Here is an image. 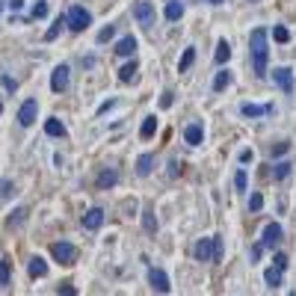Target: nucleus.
Returning a JSON list of instances; mask_svg holds the SVG:
<instances>
[{"label":"nucleus","mask_w":296,"mask_h":296,"mask_svg":"<svg viewBox=\"0 0 296 296\" xmlns=\"http://www.w3.org/2000/svg\"><path fill=\"white\" fill-rule=\"evenodd\" d=\"M249 50H252V68L258 77H267V59H270V44H267V30L255 27L249 36Z\"/></svg>","instance_id":"obj_1"},{"label":"nucleus","mask_w":296,"mask_h":296,"mask_svg":"<svg viewBox=\"0 0 296 296\" xmlns=\"http://www.w3.org/2000/svg\"><path fill=\"white\" fill-rule=\"evenodd\" d=\"M196 258L199 261H222V237H202L196 243Z\"/></svg>","instance_id":"obj_2"},{"label":"nucleus","mask_w":296,"mask_h":296,"mask_svg":"<svg viewBox=\"0 0 296 296\" xmlns=\"http://www.w3.org/2000/svg\"><path fill=\"white\" fill-rule=\"evenodd\" d=\"M65 24H68L71 33H83V30L92 24V15H89V9H83V6H71L68 15H65Z\"/></svg>","instance_id":"obj_3"},{"label":"nucleus","mask_w":296,"mask_h":296,"mask_svg":"<svg viewBox=\"0 0 296 296\" xmlns=\"http://www.w3.org/2000/svg\"><path fill=\"white\" fill-rule=\"evenodd\" d=\"M273 83L285 92V95H294L296 92V80L291 68H273Z\"/></svg>","instance_id":"obj_4"},{"label":"nucleus","mask_w":296,"mask_h":296,"mask_svg":"<svg viewBox=\"0 0 296 296\" xmlns=\"http://www.w3.org/2000/svg\"><path fill=\"white\" fill-rule=\"evenodd\" d=\"M133 18H136L142 27H151V24H154V3H151V0H136V3H133Z\"/></svg>","instance_id":"obj_5"},{"label":"nucleus","mask_w":296,"mask_h":296,"mask_svg":"<svg viewBox=\"0 0 296 296\" xmlns=\"http://www.w3.org/2000/svg\"><path fill=\"white\" fill-rule=\"evenodd\" d=\"M50 255H53L59 264H65V267H68V264H74V258H77V249H74L71 243L59 240V243H53V246H50Z\"/></svg>","instance_id":"obj_6"},{"label":"nucleus","mask_w":296,"mask_h":296,"mask_svg":"<svg viewBox=\"0 0 296 296\" xmlns=\"http://www.w3.org/2000/svg\"><path fill=\"white\" fill-rule=\"evenodd\" d=\"M36 113H39L36 98H27V101L21 104V110H18V125H21V127H30V125L36 122Z\"/></svg>","instance_id":"obj_7"},{"label":"nucleus","mask_w":296,"mask_h":296,"mask_svg":"<svg viewBox=\"0 0 296 296\" xmlns=\"http://www.w3.org/2000/svg\"><path fill=\"white\" fill-rule=\"evenodd\" d=\"M148 282H151V288H154L157 294H169V291H172L169 276H166L160 267H151V270H148Z\"/></svg>","instance_id":"obj_8"},{"label":"nucleus","mask_w":296,"mask_h":296,"mask_svg":"<svg viewBox=\"0 0 296 296\" xmlns=\"http://www.w3.org/2000/svg\"><path fill=\"white\" fill-rule=\"evenodd\" d=\"M68 71H71L68 65H56L53 68V74H50V89L53 92H65L68 89Z\"/></svg>","instance_id":"obj_9"},{"label":"nucleus","mask_w":296,"mask_h":296,"mask_svg":"<svg viewBox=\"0 0 296 296\" xmlns=\"http://www.w3.org/2000/svg\"><path fill=\"white\" fill-rule=\"evenodd\" d=\"M240 113H243L246 119H258V116H273L276 107H273V104H264V107H261V104H249V101H246V104H240Z\"/></svg>","instance_id":"obj_10"},{"label":"nucleus","mask_w":296,"mask_h":296,"mask_svg":"<svg viewBox=\"0 0 296 296\" xmlns=\"http://www.w3.org/2000/svg\"><path fill=\"white\" fill-rule=\"evenodd\" d=\"M279 240H282V225H279V222L264 225V240H261V246H264V249H273V246H279Z\"/></svg>","instance_id":"obj_11"},{"label":"nucleus","mask_w":296,"mask_h":296,"mask_svg":"<svg viewBox=\"0 0 296 296\" xmlns=\"http://www.w3.org/2000/svg\"><path fill=\"white\" fill-rule=\"evenodd\" d=\"M101 225H104V211L101 208H92V211L83 213V228L86 231H98Z\"/></svg>","instance_id":"obj_12"},{"label":"nucleus","mask_w":296,"mask_h":296,"mask_svg":"<svg viewBox=\"0 0 296 296\" xmlns=\"http://www.w3.org/2000/svg\"><path fill=\"white\" fill-rule=\"evenodd\" d=\"M133 50H136V36L119 39V44H116V53H119V56H133Z\"/></svg>","instance_id":"obj_13"},{"label":"nucleus","mask_w":296,"mask_h":296,"mask_svg":"<svg viewBox=\"0 0 296 296\" xmlns=\"http://www.w3.org/2000/svg\"><path fill=\"white\" fill-rule=\"evenodd\" d=\"M151 169H154V154H139V160H136V175H139V178H148Z\"/></svg>","instance_id":"obj_14"},{"label":"nucleus","mask_w":296,"mask_h":296,"mask_svg":"<svg viewBox=\"0 0 296 296\" xmlns=\"http://www.w3.org/2000/svg\"><path fill=\"white\" fill-rule=\"evenodd\" d=\"M116 181H119V172H116V169H101V172H98V181H95V184H98L101 190H107V187H113Z\"/></svg>","instance_id":"obj_15"},{"label":"nucleus","mask_w":296,"mask_h":296,"mask_svg":"<svg viewBox=\"0 0 296 296\" xmlns=\"http://www.w3.org/2000/svg\"><path fill=\"white\" fill-rule=\"evenodd\" d=\"M184 139H187L190 145H202V139H205V130H202V125H190V127L184 130Z\"/></svg>","instance_id":"obj_16"},{"label":"nucleus","mask_w":296,"mask_h":296,"mask_svg":"<svg viewBox=\"0 0 296 296\" xmlns=\"http://www.w3.org/2000/svg\"><path fill=\"white\" fill-rule=\"evenodd\" d=\"M27 273H30L33 279H44V276H47V264H44V261H42V258L36 255V258L30 261V267H27Z\"/></svg>","instance_id":"obj_17"},{"label":"nucleus","mask_w":296,"mask_h":296,"mask_svg":"<svg viewBox=\"0 0 296 296\" xmlns=\"http://www.w3.org/2000/svg\"><path fill=\"white\" fill-rule=\"evenodd\" d=\"M213 59H216V65H225V62L231 59V44H228L225 39L216 44V56H213Z\"/></svg>","instance_id":"obj_18"},{"label":"nucleus","mask_w":296,"mask_h":296,"mask_svg":"<svg viewBox=\"0 0 296 296\" xmlns=\"http://www.w3.org/2000/svg\"><path fill=\"white\" fill-rule=\"evenodd\" d=\"M44 133H47V136H65V125H62L59 119H47V122H44Z\"/></svg>","instance_id":"obj_19"},{"label":"nucleus","mask_w":296,"mask_h":296,"mask_svg":"<svg viewBox=\"0 0 296 296\" xmlns=\"http://www.w3.org/2000/svg\"><path fill=\"white\" fill-rule=\"evenodd\" d=\"M154 130H157V119H154V116H145V119H142V127H139V136H142V139H151Z\"/></svg>","instance_id":"obj_20"},{"label":"nucleus","mask_w":296,"mask_h":296,"mask_svg":"<svg viewBox=\"0 0 296 296\" xmlns=\"http://www.w3.org/2000/svg\"><path fill=\"white\" fill-rule=\"evenodd\" d=\"M181 15H184V3H181V0H169V3H166V18H169V21H178Z\"/></svg>","instance_id":"obj_21"},{"label":"nucleus","mask_w":296,"mask_h":296,"mask_svg":"<svg viewBox=\"0 0 296 296\" xmlns=\"http://www.w3.org/2000/svg\"><path fill=\"white\" fill-rule=\"evenodd\" d=\"M142 228H145L148 234H157V216H154L151 208H145V213H142Z\"/></svg>","instance_id":"obj_22"},{"label":"nucleus","mask_w":296,"mask_h":296,"mask_svg":"<svg viewBox=\"0 0 296 296\" xmlns=\"http://www.w3.org/2000/svg\"><path fill=\"white\" fill-rule=\"evenodd\" d=\"M136 71H139V65L130 59L127 65H122V68H119V80H122V83H127V80H133V74H136Z\"/></svg>","instance_id":"obj_23"},{"label":"nucleus","mask_w":296,"mask_h":296,"mask_svg":"<svg viewBox=\"0 0 296 296\" xmlns=\"http://www.w3.org/2000/svg\"><path fill=\"white\" fill-rule=\"evenodd\" d=\"M264 279H267V285H270V288L276 291V288L282 285V270H279V267H270V270L264 273Z\"/></svg>","instance_id":"obj_24"},{"label":"nucleus","mask_w":296,"mask_h":296,"mask_svg":"<svg viewBox=\"0 0 296 296\" xmlns=\"http://www.w3.org/2000/svg\"><path fill=\"white\" fill-rule=\"evenodd\" d=\"M291 166H294V163H288V160L276 163V169H273V178H276V181H285V178L291 175Z\"/></svg>","instance_id":"obj_25"},{"label":"nucleus","mask_w":296,"mask_h":296,"mask_svg":"<svg viewBox=\"0 0 296 296\" xmlns=\"http://www.w3.org/2000/svg\"><path fill=\"white\" fill-rule=\"evenodd\" d=\"M193 59H196V47H187L184 56H181V62H178V71H187L193 65Z\"/></svg>","instance_id":"obj_26"},{"label":"nucleus","mask_w":296,"mask_h":296,"mask_svg":"<svg viewBox=\"0 0 296 296\" xmlns=\"http://www.w3.org/2000/svg\"><path fill=\"white\" fill-rule=\"evenodd\" d=\"M228 83H231V71H219V74H216V80H213V92H222Z\"/></svg>","instance_id":"obj_27"},{"label":"nucleus","mask_w":296,"mask_h":296,"mask_svg":"<svg viewBox=\"0 0 296 296\" xmlns=\"http://www.w3.org/2000/svg\"><path fill=\"white\" fill-rule=\"evenodd\" d=\"M273 39H276L279 44H288V42H291V30H288V27H273Z\"/></svg>","instance_id":"obj_28"},{"label":"nucleus","mask_w":296,"mask_h":296,"mask_svg":"<svg viewBox=\"0 0 296 296\" xmlns=\"http://www.w3.org/2000/svg\"><path fill=\"white\" fill-rule=\"evenodd\" d=\"M62 24H65V21H62V18H59V21H56V24H50V30H47V33H44V42H53V39H56V36H59V33H62Z\"/></svg>","instance_id":"obj_29"},{"label":"nucleus","mask_w":296,"mask_h":296,"mask_svg":"<svg viewBox=\"0 0 296 296\" xmlns=\"http://www.w3.org/2000/svg\"><path fill=\"white\" fill-rule=\"evenodd\" d=\"M0 288H9V261L0 258Z\"/></svg>","instance_id":"obj_30"},{"label":"nucleus","mask_w":296,"mask_h":296,"mask_svg":"<svg viewBox=\"0 0 296 296\" xmlns=\"http://www.w3.org/2000/svg\"><path fill=\"white\" fill-rule=\"evenodd\" d=\"M261 208H264V196H261V193H252V196H249V211L258 213Z\"/></svg>","instance_id":"obj_31"},{"label":"nucleus","mask_w":296,"mask_h":296,"mask_svg":"<svg viewBox=\"0 0 296 296\" xmlns=\"http://www.w3.org/2000/svg\"><path fill=\"white\" fill-rule=\"evenodd\" d=\"M44 15H47V3H44V0H39V3L33 6V21H36V18H44Z\"/></svg>","instance_id":"obj_32"},{"label":"nucleus","mask_w":296,"mask_h":296,"mask_svg":"<svg viewBox=\"0 0 296 296\" xmlns=\"http://www.w3.org/2000/svg\"><path fill=\"white\" fill-rule=\"evenodd\" d=\"M273 264H276V267H279V270L285 273V270H288V255H282V252H276V255H273Z\"/></svg>","instance_id":"obj_33"},{"label":"nucleus","mask_w":296,"mask_h":296,"mask_svg":"<svg viewBox=\"0 0 296 296\" xmlns=\"http://www.w3.org/2000/svg\"><path fill=\"white\" fill-rule=\"evenodd\" d=\"M113 36H116V30H113V27H104V30H101V33H98V42H101V44H104V42H110V39H113Z\"/></svg>","instance_id":"obj_34"},{"label":"nucleus","mask_w":296,"mask_h":296,"mask_svg":"<svg viewBox=\"0 0 296 296\" xmlns=\"http://www.w3.org/2000/svg\"><path fill=\"white\" fill-rule=\"evenodd\" d=\"M0 83H3V89H9V92H15V89H18V80H12L9 74H3V77H0Z\"/></svg>","instance_id":"obj_35"},{"label":"nucleus","mask_w":296,"mask_h":296,"mask_svg":"<svg viewBox=\"0 0 296 296\" xmlns=\"http://www.w3.org/2000/svg\"><path fill=\"white\" fill-rule=\"evenodd\" d=\"M234 187H237V190H240V193H243V190H246V172H243V169H240V172H237V175H234Z\"/></svg>","instance_id":"obj_36"},{"label":"nucleus","mask_w":296,"mask_h":296,"mask_svg":"<svg viewBox=\"0 0 296 296\" xmlns=\"http://www.w3.org/2000/svg\"><path fill=\"white\" fill-rule=\"evenodd\" d=\"M12 193H15V187H12V181H3V184H0V199H9Z\"/></svg>","instance_id":"obj_37"},{"label":"nucleus","mask_w":296,"mask_h":296,"mask_svg":"<svg viewBox=\"0 0 296 296\" xmlns=\"http://www.w3.org/2000/svg\"><path fill=\"white\" fill-rule=\"evenodd\" d=\"M24 216H27V211H24V208H18V211H15V216H9V225H21V222H24Z\"/></svg>","instance_id":"obj_38"},{"label":"nucleus","mask_w":296,"mask_h":296,"mask_svg":"<svg viewBox=\"0 0 296 296\" xmlns=\"http://www.w3.org/2000/svg\"><path fill=\"white\" fill-rule=\"evenodd\" d=\"M291 151V142H279L276 148H273V157H282V154H288Z\"/></svg>","instance_id":"obj_39"},{"label":"nucleus","mask_w":296,"mask_h":296,"mask_svg":"<svg viewBox=\"0 0 296 296\" xmlns=\"http://www.w3.org/2000/svg\"><path fill=\"white\" fill-rule=\"evenodd\" d=\"M172 101H175V98H172V92H163V95H160V107H163V110H169V107H172Z\"/></svg>","instance_id":"obj_40"},{"label":"nucleus","mask_w":296,"mask_h":296,"mask_svg":"<svg viewBox=\"0 0 296 296\" xmlns=\"http://www.w3.org/2000/svg\"><path fill=\"white\" fill-rule=\"evenodd\" d=\"M252 160H255V151H252V148H243V151H240V163H252Z\"/></svg>","instance_id":"obj_41"},{"label":"nucleus","mask_w":296,"mask_h":296,"mask_svg":"<svg viewBox=\"0 0 296 296\" xmlns=\"http://www.w3.org/2000/svg\"><path fill=\"white\" fill-rule=\"evenodd\" d=\"M6 6H9L12 12H21V9H24V0H6Z\"/></svg>","instance_id":"obj_42"},{"label":"nucleus","mask_w":296,"mask_h":296,"mask_svg":"<svg viewBox=\"0 0 296 296\" xmlns=\"http://www.w3.org/2000/svg\"><path fill=\"white\" fill-rule=\"evenodd\" d=\"M56 294H62V296H74V294H77V291H74V288H71V285H62V288H59V291H56Z\"/></svg>","instance_id":"obj_43"},{"label":"nucleus","mask_w":296,"mask_h":296,"mask_svg":"<svg viewBox=\"0 0 296 296\" xmlns=\"http://www.w3.org/2000/svg\"><path fill=\"white\" fill-rule=\"evenodd\" d=\"M178 172H181V163H178V160H172V163H169V175H172V178H175V175H178Z\"/></svg>","instance_id":"obj_44"},{"label":"nucleus","mask_w":296,"mask_h":296,"mask_svg":"<svg viewBox=\"0 0 296 296\" xmlns=\"http://www.w3.org/2000/svg\"><path fill=\"white\" fill-rule=\"evenodd\" d=\"M261 252H264V246H261V243H258V246H255V249H252V261H258V258H261Z\"/></svg>","instance_id":"obj_45"},{"label":"nucleus","mask_w":296,"mask_h":296,"mask_svg":"<svg viewBox=\"0 0 296 296\" xmlns=\"http://www.w3.org/2000/svg\"><path fill=\"white\" fill-rule=\"evenodd\" d=\"M3 3H6V0H0V12H3Z\"/></svg>","instance_id":"obj_46"},{"label":"nucleus","mask_w":296,"mask_h":296,"mask_svg":"<svg viewBox=\"0 0 296 296\" xmlns=\"http://www.w3.org/2000/svg\"><path fill=\"white\" fill-rule=\"evenodd\" d=\"M208 3H222V0H208Z\"/></svg>","instance_id":"obj_47"},{"label":"nucleus","mask_w":296,"mask_h":296,"mask_svg":"<svg viewBox=\"0 0 296 296\" xmlns=\"http://www.w3.org/2000/svg\"><path fill=\"white\" fill-rule=\"evenodd\" d=\"M0 113H3V104H0Z\"/></svg>","instance_id":"obj_48"}]
</instances>
